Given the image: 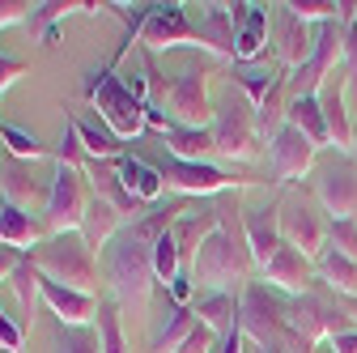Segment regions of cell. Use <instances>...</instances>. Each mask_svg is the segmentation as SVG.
<instances>
[{
    "mask_svg": "<svg viewBox=\"0 0 357 353\" xmlns=\"http://www.w3.org/2000/svg\"><path fill=\"white\" fill-rule=\"evenodd\" d=\"M183 213L178 204H166V209H149L141 222H128L115 243L107 247V285H111V298L119 306H137L145 311V302L158 285V269H153V243L174 226V217Z\"/></svg>",
    "mask_w": 357,
    "mask_h": 353,
    "instance_id": "1",
    "label": "cell"
},
{
    "mask_svg": "<svg viewBox=\"0 0 357 353\" xmlns=\"http://www.w3.org/2000/svg\"><path fill=\"white\" fill-rule=\"evenodd\" d=\"M56 349L60 353H102L98 328H56Z\"/></svg>",
    "mask_w": 357,
    "mask_h": 353,
    "instance_id": "40",
    "label": "cell"
},
{
    "mask_svg": "<svg viewBox=\"0 0 357 353\" xmlns=\"http://www.w3.org/2000/svg\"><path fill=\"white\" fill-rule=\"evenodd\" d=\"M315 200L332 222H357V162L344 153H332L315 166Z\"/></svg>",
    "mask_w": 357,
    "mask_h": 353,
    "instance_id": "10",
    "label": "cell"
},
{
    "mask_svg": "<svg viewBox=\"0 0 357 353\" xmlns=\"http://www.w3.org/2000/svg\"><path fill=\"white\" fill-rule=\"evenodd\" d=\"M192 315L221 340L238 324V294H200L196 306H192Z\"/></svg>",
    "mask_w": 357,
    "mask_h": 353,
    "instance_id": "26",
    "label": "cell"
},
{
    "mask_svg": "<svg viewBox=\"0 0 357 353\" xmlns=\"http://www.w3.org/2000/svg\"><path fill=\"white\" fill-rule=\"evenodd\" d=\"M332 353H357V332H344V336H332L328 340Z\"/></svg>",
    "mask_w": 357,
    "mask_h": 353,
    "instance_id": "49",
    "label": "cell"
},
{
    "mask_svg": "<svg viewBox=\"0 0 357 353\" xmlns=\"http://www.w3.org/2000/svg\"><path fill=\"white\" fill-rule=\"evenodd\" d=\"M221 222H226V204H208V209H183L174 217V243H178V255H183V273H192L196 264V251L204 247V239L213 230H221Z\"/></svg>",
    "mask_w": 357,
    "mask_h": 353,
    "instance_id": "17",
    "label": "cell"
},
{
    "mask_svg": "<svg viewBox=\"0 0 357 353\" xmlns=\"http://www.w3.org/2000/svg\"><path fill=\"white\" fill-rule=\"evenodd\" d=\"M22 77H30V64H26V60H13V56L0 52V98H5V94L13 90V85H17Z\"/></svg>",
    "mask_w": 357,
    "mask_h": 353,
    "instance_id": "44",
    "label": "cell"
},
{
    "mask_svg": "<svg viewBox=\"0 0 357 353\" xmlns=\"http://www.w3.org/2000/svg\"><path fill=\"white\" fill-rule=\"evenodd\" d=\"M344 94H349V77H332L324 90H319V111H324V123H328V145L344 158H353V137H357V123L349 119V107H344Z\"/></svg>",
    "mask_w": 357,
    "mask_h": 353,
    "instance_id": "20",
    "label": "cell"
},
{
    "mask_svg": "<svg viewBox=\"0 0 357 353\" xmlns=\"http://www.w3.org/2000/svg\"><path fill=\"white\" fill-rule=\"evenodd\" d=\"M353 162H357V137H353Z\"/></svg>",
    "mask_w": 357,
    "mask_h": 353,
    "instance_id": "50",
    "label": "cell"
},
{
    "mask_svg": "<svg viewBox=\"0 0 357 353\" xmlns=\"http://www.w3.org/2000/svg\"><path fill=\"white\" fill-rule=\"evenodd\" d=\"M30 166L34 162H22L13 153L0 158V200L13 204V209H26V213L38 209V217H43V209L52 200V183H38L30 174Z\"/></svg>",
    "mask_w": 357,
    "mask_h": 353,
    "instance_id": "15",
    "label": "cell"
},
{
    "mask_svg": "<svg viewBox=\"0 0 357 353\" xmlns=\"http://www.w3.org/2000/svg\"><path fill=\"white\" fill-rule=\"evenodd\" d=\"M196 38H200V52L217 56V60H238V17L234 5H204L200 17L192 22Z\"/></svg>",
    "mask_w": 357,
    "mask_h": 353,
    "instance_id": "16",
    "label": "cell"
},
{
    "mask_svg": "<svg viewBox=\"0 0 357 353\" xmlns=\"http://www.w3.org/2000/svg\"><path fill=\"white\" fill-rule=\"evenodd\" d=\"M0 349L5 353H22L26 349V328L17 324V315H5V311H0Z\"/></svg>",
    "mask_w": 357,
    "mask_h": 353,
    "instance_id": "42",
    "label": "cell"
},
{
    "mask_svg": "<svg viewBox=\"0 0 357 353\" xmlns=\"http://www.w3.org/2000/svg\"><path fill=\"white\" fill-rule=\"evenodd\" d=\"M243 234H247V247H251V260H255V273L268 269L285 239H281V204H264V209H247L243 213Z\"/></svg>",
    "mask_w": 357,
    "mask_h": 353,
    "instance_id": "19",
    "label": "cell"
},
{
    "mask_svg": "<svg viewBox=\"0 0 357 353\" xmlns=\"http://www.w3.org/2000/svg\"><path fill=\"white\" fill-rule=\"evenodd\" d=\"M243 340H247V336H243V328L234 324V328H230L226 336L217 340V353H243Z\"/></svg>",
    "mask_w": 357,
    "mask_h": 353,
    "instance_id": "48",
    "label": "cell"
},
{
    "mask_svg": "<svg viewBox=\"0 0 357 353\" xmlns=\"http://www.w3.org/2000/svg\"><path fill=\"white\" fill-rule=\"evenodd\" d=\"M26 255L22 251H13V247H0V285H9V277L17 273V264H22Z\"/></svg>",
    "mask_w": 357,
    "mask_h": 353,
    "instance_id": "46",
    "label": "cell"
},
{
    "mask_svg": "<svg viewBox=\"0 0 357 353\" xmlns=\"http://www.w3.org/2000/svg\"><path fill=\"white\" fill-rule=\"evenodd\" d=\"M38 5H30V0H0V30H9V26H22L34 17Z\"/></svg>",
    "mask_w": 357,
    "mask_h": 353,
    "instance_id": "43",
    "label": "cell"
},
{
    "mask_svg": "<svg viewBox=\"0 0 357 353\" xmlns=\"http://www.w3.org/2000/svg\"><path fill=\"white\" fill-rule=\"evenodd\" d=\"M196 315H192V306H174V315H170V324H166V332L158 336V345H153V353H178L183 349V340L196 332Z\"/></svg>",
    "mask_w": 357,
    "mask_h": 353,
    "instance_id": "36",
    "label": "cell"
},
{
    "mask_svg": "<svg viewBox=\"0 0 357 353\" xmlns=\"http://www.w3.org/2000/svg\"><path fill=\"white\" fill-rule=\"evenodd\" d=\"M208 77H213V68L192 64L162 90V115L174 128H213L217 107L208 98Z\"/></svg>",
    "mask_w": 357,
    "mask_h": 353,
    "instance_id": "8",
    "label": "cell"
},
{
    "mask_svg": "<svg viewBox=\"0 0 357 353\" xmlns=\"http://www.w3.org/2000/svg\"><path fill=\"white\" fill-rule=\"evenodd\" d=\"M73 123H77V132H81V145H85L89 162H119V158H123L119 141L111 137L107 128H98V123H89V119H81V115H73Z\"/></svg>",
    "mask_w": 357,
    "mask_h": 353,
    "instance_id": "33",
    "label": "cell"
},
{
    "mask_svg": "<svg viewBox=\"0 0 357 353\" xmlns=\"http://www.w3.org/2000/svg\"><path fill=\"white\" fill-rule=\"evenodd\" d=\"M328 247L357 260V222H332V234H328Z\"/></svg>",
    "mask_w": 357,
    "mask_h": 353,
    "instance_id": "41",
    "label": "cell"
},
{
    "mask_svg": "<svg viewBox=\"0 0 357 353\" xmlns=\"http://www.w3.org/2000/svg\"><path fill=\"white\" fill-rule=\"evenodd\" d=\"M285 123H294L302 137H310L319 149L328 145V123H324V111H319V94H315V98H289Z\"/></svg>",
    "mask_w": 357,
    "mask_h": 353,
    "instance_id": "32",
    "label": "cell"
},
{
    "mask_svg": "<svg viewBox=\"0 0 357 353\" xmlns=\"http://www.w3.org/2000/svg\"><path fill=\"white\" fill-rule=\"evenodd\" d=\"M238 204L230 209L226 204V222L221 230H213L204 239V247L196 251V264H192V281L200 294H243L251 285V273H255V260H251V247H247V234H243V217H234Z\"/></svg>",
    "mask_w": 357,
    "mask_h": 353,
    "instance_id": "2",
    "label": "cell"
},
{
    "mask_svg": "<svg viewBox=\"0 0 357 353\" xmlns=\"http://www.w3.org/2000/svg\"><path fill=\"white\" fill-rule=\"evenodd\" d=\"M52 158H56V162H64V166H77V170H85V166H89V153H85V145H81V132H77L73 115L64 119L60 145H56V153H52Z\"/></svg>",
    "mask_w": 357,
    "mask_h": 353,
    "instance_id": "39",
    "label": "cell"
},
{
    "mask_svg": "<svg viewBox=\"0 0 357 353\" xmlns=\"http://www.w3.org/2000/svg\"><path fill=\"white\" fill-rule=\"evenodd\" d=\"M85 98L98 111V119L107 123V132L115 141H137L145 132V103L123 85V77H111V68H94L85 81Z\"/></svg>",
    "mask_w": 357,
    "mask_h": 353,
    "instance_id": "4",
    "label": "cell"
},
{
    "mask_svg": "<svg viewBox=\"0 0 357 353\" xmlns=\"http://www.w3.org/2000/svg\"><path fill=\"white\" fill-rule=\"evenodd\" d=\"M277 77L281 73H268V68H255V73H238L234 77V90L251 103V111H259V103L268 98V90H273V85H277Z\"/></svg>",
    "mask_w": 357,
    "mask_h": 353,
    "instance_id": "38",
    "label": "cell"
},
{
    "mask_svg": "<svg viewBox=\"0 0 357 353\" xmlns=\"http://www.w3.org/2000/svg\"><path fill=\"white\" fill-rule=\"evenodd\" d=\"M328 234H332V222L324 217L319 200L294 196V200L281 204V239H285L289 247H298L310 264L328 251Z\"/></svg>",
    "mask_w": 357,
    "mask_h": 353,
    "instance_id": "11",
    "label": "cell"
},
{
    "mask_svg": "<svg viewBox=\"0 0 357 353\" xmlns=\"http://www.w3.org/2000/svg\"><path fill=\"white\" fill-rule=\"evenodd\" d=\"M158 170H162L166 192H174V196H200V200L221 196V192H230V188L238 192L243 183H251V179H230V170H221L213 162H178L170 153L158 162Z\"/></svg>",
    "mask_w": 357,
    "mask_h": 353,
    "instance_id": "13",
    "label": "cell"
},
{
    "mask_svg": "<svg viewBox=\"0 0 357 353\" xmlns=\"http://www.w3.org/2000/svg\"><path fill=\"white\" fill-rule=\"evenodd\" d=\"M162 141H166V153L178 162H208L213 158V128H170Z\"/></svg>",
    "mask_w": 357,
    "mask_h": 353,
    "instance_id": "30",
    "label": "cell"
},
{
    "mask_svg": "<svg viewBox=\"0 0 357 353\" xmlns=\"http://www.w3.org/2000/svg\"><path fill=\"white\" fill-rule=\"evenodd\" d=\"M43 243H47V226H43V217H34L26 209H13V204L0 200V247H13V251L30 255Z\"/></svg>",
    "mask_w": 357,
    "mask_h": 353,
    "instance_id": "23",
    "label": "cell"
},
{
    "mask_svg": "<svg viewBox=\"0 0 357 353\" xmlns=\"http://www.w3.org/2000/svg\"><path fill=\"white\" fill-rule=\"evenodd\" d=\"M153 269H158V281H166V285L178 281V273H183V255H178V243L170 230L153 243Z\"/></svg>",
    "mask_w": 357,
    "mask_h": 353,
    "instance_id": "37",
    "label": "cell"
},
{
    "mask_svg": "<svg viewBox=\"0 0 357 353\" xmlns=\"http://www.w3.org/2000/svg\"><path fill=\"white\" fill-rule=\"evenodd\" d=\"M344 60V26L340 22H328L315 30V52L302 68L289 73V85H294V98H315L324 85L336 77V64Z\"/></svg>",
    "mask_w": 357,
    "mask_h": 353,
    "instance_id": "12",
    "label": "cell"
},
{
    "mask_svg": "<svg viewBox=\"0 0 357 353\" xmlns=\"http://www.w3.org/2000/svg\"><path fill=\"white\" fill-rule=\"evenodd\" d=\"M259 281L268 290L285 294V298H302V294H310V281H315V264H310L298 247L285 243L273 260H268V269L259 273Z\"/></svg>",
    "mask_w": 357,
    "mask_h": 353,
    "instance_id": "18",
    "label": "cell"
},
{
    "mask_svg": "<svg viewBox=\"0 0 357 353\" xmlns=\"http://www.w3.org/2000/svg\"><path fill=\"white\" fill-rule=\"evenodd\" d=\"M268 47V9L264 5H247V17L238 26V64L259 60Z\"/></svg>",
    "mask_w": 357,
    "mask_h": 353,
    "instance_id": "31",
    "label": "cell"
},
{
    "mask_svg": "<svg viewBox=\"0 0 357 353\" xmlns=\"http://www.w3.org/2000/svg\"><path fill=\"white\" fill-rule=\"evenodd\" d=\"M128 226V217L115 209V204H107V200H89V213H85V222H81V239H85V247L89 251H102V247H111L115 243V234Z\"/></svg>",
    "mask_w": 357,
    "mask_h": 353,
    "instance_id": "25",
    "label": "cell"
},
{
    "mask_svg": "<svg viewBox=\"0 0 357 353\" xmlns=\"http://www.w3.org/2000/svg\"><path fill=\"white\" fill-rule=\"evenodd\" d=\"M0 158H5V141H0Z\"/></svg>",
    "mask_w": 357,
    "mask_h": 353,
    "instance_id": "52",
    "label": "cell"
},
{
    "mask_svg": "<svg viewBox=\"0 0 357 353\" xmlns=\"http://www.w3.org/2000/svg\"><path fill=\"white\" fill-rule=\"evenodd\" d=\"M9 290L17 298V324L30 328L34 324V311H38V302H43V273L30 264V255L17 264V273L9 277Z\"/></svg>",
    "mask_w": 357,
    "mask_h": 353,
    "instance_id": "27",
    "label": "cell"
},
{
    "mask_svg": "<svg viewBox=\"0 0 357 353\" xmlns=\"http://www.w3.org/2000/svg\"><path fill=\"white\" fill-rule=\"evenodd\" d=\"M43 306H47V311L56 315V324H60V328H94L102 298H94V294H77V290H64V285H56V281L43 277Z\"/></svg>",
    "mask_w": 357,
    "mask_h": 353,
    "instance_id": "21",
    "label": "cell"
},
{
    "mask_svg": "<svg viewBox=\"0 0 357 353\" xmlns=\"http://www.w3.org/2000/svg\"><path fill=\"white\" fill-rule=\"evenodd\" d=\"M353 85H357V77H353Z\"/></svg>",
    "mask_w": 357,
    "mask_h": 353,
    "instance_id": "53",
    "label": "cell"
},
{
    "mask_svg": "<svg viewBox=\"0 0 357 353\" xmlns=\"http://www.w3.org/2000/svg\"><path fill=\"white\" fill-rule=\"evenodd\" d=\"M238 328H243L247 340L259 345V353L273 349L277 340H285V336L294 332L285 298H277V290H268L264 281H251V285L238 294Z\"/></svg>",
    "mask_w": 357,
    "mask_h": 353,
    "instance_id": "6",
    "label": "cell"
},
{
    "mask_svg": "<svg viewBox=\"0 0 357 353\" xmlns=\"http://www.w3.org/2000/svg\"><path fill=\"white\" fill-rule=\"evenodd\" d=\"M259 123L251 103L230 90L226 98L217 103V119H213V158L221 162H255L259 158Z\"/></svg>",
    "mask_w": 357,
    "mask_h": 353,
    "instance_id": "5",
    "label": "cell"
},
{
    "mask_svg": "<svg viewBox=\"0 0 357 353\" xmlns=\"http://www.w3.org/2000/svg\"><path fill=\"white\" fill-rule=\"evenodd\" d=\"M277 52H281V64L285 68H302L310 60V52H315V34H310V26L285 13L281 17V30H277Z\"/></svg>",
    "mask_w": 357,
    "mask_h": 353,
    "instance_id": "28",
    "label": "cell"
},
{
    "mask_svg": "<svg viewBox=\"0 0 357 353\" xmlns=\"http://www.w3.org/2000/svg\"><path fill=\"white\" fill-rule=\"evenodd\" d=\"M115 170H119V179H123V188L137 196L141 204H158L162 200V192H166V183H162V170H158V162H145V158H137V153H123L119 162H115Z\"/></svg>",
    "mask_w": 357,
    "mask_h": 353,
    "instance_id": "24",
    "label": "cell"
},
{
    "mask_svg": "<svg viewBox=\"0 0 357 353\" xmlns=\"http://www.w3.org/2000/svg\"><path fill=\"white\" fill-rule=\"evenodd\" d=\"M166 290H170V298H174L178 306H183V302L192 298V290H196V281H192V273H178V281H170Z\"/></svg>",
    "mask_w": 357,
    "mask_h": 353,
    "instance_id": "47",
    "label": "cell"
},
{
    "mask_svg": "<svg viewBox=\"0 0 357 353\" xmlns=\"http://www.w3.org/2000/svg\"><path fill=\"white\" fill-rule=\"evenodd\" d=\"M141 43L149 52H170V47H200L196 26L188 22V5H145L141 9V26L128 34V43L119 47V56Z\"/></svg>",
    "mask_w": 357,
    "mask_h": 353,
    "instance_id": "9",
    "label": "cell"
},
{
    "mask_svg": "<svg viewBox=\"0 0 357 353\" xmlns=\"http://www.w3.org/2000/svg\"><path fill=\"white\" fill-rule=\"evenodd\" d=\"M349 315H353V320H357V306H349Z\"/></svg>",
    "mask_w": 357,
    "mask_h": 353,
    "instance_id": "51",
    "label": "cell"
},
{
    "mask_svg": "<svg viewBox=\"0 0 357 353\" xmlns=\"http://www.w3.org/2000/svg\"><path fill=\"white\" fill-rule=\"evenodd\" d=\"M319 166V145L302 137L294 123H285L273 141H268V170L277 183H298L302 174H310Z\"/></svg>",
    "mask_w": 357,
    "mask_h": 353,
    "instance_id": "14",
    "label": "cell"
},
{
    "mask_svg": "<svg viewBox=\"0 0 357 353\" xmlns=\"http://www.w3.org/2000/svg\"><path fill=\"white\" fill-rule=\"evenodd\" d=\"M89 200H94V188H89L85 170L56 162L52 200H47V209H43L47 239H56V234H81V222H85V213H89Z\"/></svg>",
    "mask_w": 357,
    "mask_h": 353,
    "instance_id": "7",
    "label": "cell"
},
{
    "mask_svg": "<svg viewBox=\"0 0 357 353\" xmlns=\"http://www.w3.org/2000/svg\"><path fill=\"white\" fill-rule=\"evenodd\" d=\"M98 340H102V353H132V345L123 336V324H119V302L115 298H102V306H98Z\"/></svg>",
    "mask_w": 357,
    "mask_h": 353,
    "instance_id": "35",
    "label": "cell"
},
{
    "mask_svg": "<svg viewBox=\"0 0 357 353\" xmlns=\"http://www.w3.org/2000/svg\"><path fill=\"white\" fill-rule=\"evenodd\" d=\"M178 353H217V336L204 324H196V332L183 340V349H178Z\"/></svg>",
    "mask_w": 357,
    "mask_h": 353,
    "instance_id": "45",
    "label": "cell"
},
{
    "mask_svg": "<svg viewBox=\"0 0 357 353\" xmlns=\"http://www.w3.org/2000/svg\"><path fill=\"white\" fill-rule=\"evenodd\" d=\"M0 141H5V153L22 158V162H43V158H52L56 149L52 145H43L34 132L17 128V123H0Z\"/></svg>",
    "mask_w": 357,
    "mask_h": 353,
    "instance_id": "34",
    "label": "cell"
},
{
    "mask_svg": "<svg viewBox=\"0 0 357 353\" xmlns=\"http://www.w3.org/2000/svg\"><path fill=\"white\" fill-rule=\"evenodd\" d=\"M30 264L47 281L98 298V251H89L81 234H56V239H47L43 247L30 251Z\"/></svg>",
    "mask_w": 357,
    "mask_h": 353,
    "instance_id": "3",
    "label": "cell"
},
{
    "mask_svg": "<svg viewBox=\"0 0 357 353\" xmlns=\"http://www.w3.org/2000/svg\"><path fill=\"white\" fill-rule=\"evenodd\" d=\"M85 179H89V188H94V196L107 200V204H115V209L128 217V222H141V217L149 213V204H141L137 196L123 188L115 162H89V166H85Z\"/></svg>",
    "mask_w": 357,
    "mask_h": 353,
    "instance_id": "22",
    "label": "cell"
},
{
    "mask_svg": "<svg viewBox=\"0 0 357 353\" xmlns=\"http://www.w3.org/2000/svg\"><path fill=\"white\" fill-rule=\"evenodd\" d=\"M315 273H319V281H324L332 294L357 298V260H349V255H340V251L328 247V251L315 260Z\"/></svg>",
    "mask_w": 357,
    "mask_h": 353,
    "instance_id": "29",
    "label": "cell"
}]
</instances>
